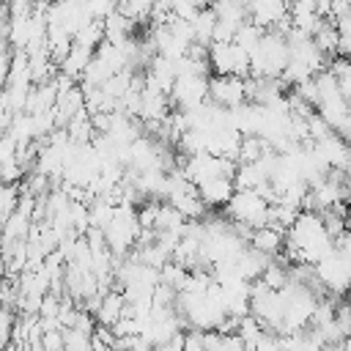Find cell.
<instances>
[{
  "label": "cell",
  "instance_id": "3957f363",
  "mask_svg": "<svg viewBox=\"0 0 351 351\" xmlns=\"http://www.w3.org/2000/svg\"><path fill=\"white\" fill-rule=\"evenodd\" d=\"M208 101L222 107V110H233V107L244 104L247 101L244 80L241 77H211L208 74Z\"/></svg>",
  "mask_w": 351,
  "mask_h": 351
},
{
  "label": "cell",
  "instance_id": "277c9868",
  "mask_svg": "<svg viewBox=\"0 0 351 351\" xmlns=\"http://www.w3.org/2000/svg\"><path fill=\"white\" fill-rule=\"evenodd\" d=\"M285 16H288V3H280V0L247 3V19L261 30H274Z\"/></svg>",
  "mask_w": 351,
  "mask_h": 351
},
{
  "label": "cell",
  "instance_id": "52a82bcc",
  "mask_svg": "<svg viewBox=\"0 0 351 351\" xmlns=\"http://www.w3.org/2000/svg\"><path fill=\"white\" fill-rule=\"evenodd\" d=\"M123 296H121V291H107L104 296H101V302H99V307H96V321H99V326H112L118 318H121V313H123Z\"/></svg>",
  "mask_w": 351,
  "mask_h": 351
},
{
  "label": "cell",
  "instance_id": "5b68a950",
  "mask_svg": "<svg viewBox=\"0 0 351 351\" xmlns=\"http://www.w3.org/2000/svg\"><path fill=\"white\" fill-rule=\"evenodd\" d=\"M197 189V197L206 208H219V206H228V200L233 197V178H211V181H203Z\"/></svg>",
  "mask_w": 351,
  "mask_h": 351
},
{
  "label": "cell",
  "instance_id": "ba28073f",
  "mask_svg": "<svg viewBox=\"0 0 351 351\" xmlns=\"http://www.w3.org/2000/svg\"><path fill=\"white\" fill-rule=\"evenodd\" d=\"M214 25H217V16H214V11H211L208 5H203V8L195 14V19L189 22V27H192V36H195V44H200V47H208V44H211V33H214Z\"/></svg>",
  "mask_w": 351,
  "mask_h": 351
},
{
  "label": "cell",
  "instance_id": "6da1fadb",
  "mask_svg": "<svg viewBox=\"0 0 351 351\" xmlns=\"http://www.w3.org/2000/svg\"><path fill=\"white\" fill-rule=\"evenodd\" d=\"M225 214H228V222H233V225H244L250 230H261V228H266L269 203L255 192L236 189L233 197L225 206Z\"/></svg>",
  "mask_w": 351,
  "mask_h": 351
},
{
  "label": "cell",
  "instance_id": "8992f818",
  "mask_svg": "<svg viewBox=\"0 0 351 351\" xmlns=\"http://www.w3.org/2000/svg\"><path fill=\"white\" fill-rule=\"evenodd\" d=\"M250 250L261 252L263 258H277L282 252V233H277L274 228H261V230H252L250 241H247Z\"/></svg>",
  "mask_w": 351,
  "mask_h": 351
},
{
  "label": "cell",
  "instance_id": "7a4b0ae2",
  "mask_svg": "<svg viewBox=\"0 0 351 351\" xmlns=\"http://www.w3.org/2000/svg\"><path fill=\"white\" fill-rule=\"evenodd\" d=\"M167 101H170V110H178V112L200 107L203 101H208V77H195V74L176 77L167 93Z\"/></svg>",
  "mask_w": 351,
  "mask_h": 351
},
{
  "label": "cell",
  "instance_id": "9c48e42d",
  "mask_svg": "<svg viewBox=\"0 0 351 351\" xmlns=\"http://www.w3.org/2000/svg\"><path fill=\"white\" fill-rule=\"evenodd\" d=\"M261 36H263V30L261 27H255L250 19L247 22H241L239 25V30H236V36H233V41L230 44H236L241 52H247V58H250V52H255V47H258V41H261Z\"/></svg>",
  "mask_w": 351,
  "mask_h": 351
}]
</instances>
